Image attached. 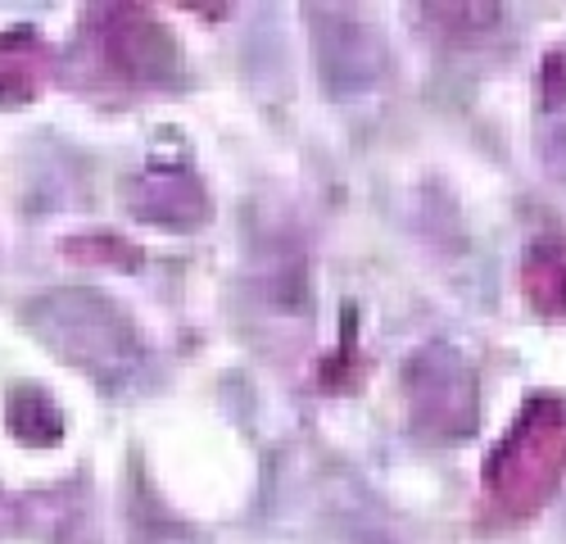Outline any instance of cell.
<instances>
[{"mask_svg": "<svg viewBox=\"0 0 566 544\" xmlns=\"http://www.w3.org/2000/svg\"><path fill=\"white\" fill-rule=\"evenodd\" d=\"M313 55H317L322 86L336 101L371 91L390 64L386 36L363 14H349V10H313Z\"/></svg>", "mask_w": 566, "mask_h": 544, "instance_id": "4", "label": "cell"}, {"mask_svg": "<svg viewBox=\"0 0 566 544\" xmlns=\"http://www.w3.org/2000/svg\"><path fill=\"white\" fill-rule=\"evenodd\" d=\"M136 544H205L191 526H181L172 517H140L136 522Z\"/></svg>", "mask_w": 566, "mask_h": 544, "instance_id": "9", "label": "cell"}, {"mask_svg": "<svg viewBox=\"0 0 566 544\" xmlns=\"http://www.w3.org/2000/svg\"><path fill=\"white\" fill-rule=\"evenodd\" d=\"M403 399L412 431L431 444H453L476 431V373L444 341L421 345L403 363Z\"/></svg>", "mask_w": 566, "mask_h": 544, "instance_id": "3", "label": "cell"}, {"mask_svg": "<svg viewBox=\"0 0 566 544\" xmlns=\"http://www.w3.org/2000/svg\"><path fill=\"white\" fill-rule=\"evenodd\" d=\"M539 159H544L548 177L566 181V123H553V127L539 136Z\"/></svg>", "mask_w": 566, "mask_h": 544, "instance_id": "10", "label": "cell"}, {"mask_svg": "<svg viewBox=\"0 0 566 544\" xmlns=\"http://www.w3.org/2000/svg\"><path fill=\"white\" fill-rule=\"evenodd\" d=\"M6 414H10V431H14L19 444L51 449V444L64 440V414H60V404L45 395L41 386H14Z\"/></svg>", "mask_w": 566, "mask_h": 544, "instance_id": "7", "label": "cell"}, {"mask_svg": "<svg viewBox=\"0 0 566 544\" xmlns=\"http://www.w3.org/2000/svg\"><path fill=\"white\" fill-rule=\"evenodd\" d=\"M544 101L566 105V51H553L544 60Z\"/></svg>", "mask_w": 566, "mask_h": 544, "instance_id": "11", "label": "cell"}, {"mask_svg": "<svg viewBox=\"0 0 566 544\" xmlns=\"http://www.w3.org/2000/svg\"><path fill=\"white\" fill-rule=\"evenodd\" d=\"M526 295L544 313H566V241H539L526 254Z\"/></svg>", "mask_w": 566, "mask_h": 544, "instance_id": "8", "label": "cell"}, {"mask_svg": "<svg viewBox=\"0 0 566 544\" xmlns=\"http://www.w3.org/2000/svg\"><path fill=\"white\" fill-rule=\"evenodd\" d=\"M105 51L136 82H168L181 69L177 41L150 14H136V10L127 19H109L105 23Z\"/></svg>", "mask_w": 566, "mask_h": 544, "instance_id": "6", "label": "cell"}, {"mask_svg": "<svg viewBox=\"0 0 566 544\" xmlns=\"http://www.w3.org/2000/svg\"><path fill=\"white\" fill-rule=\"evenodd\" d=\"M123 205L132 218L172 227V232H191V227H200L209 218L200 177L186 164H159V159L123 181Z\"/></svg>", "mask_w": 566, "mask_h": 544, "instance_id": "5", "label": "cell"}, {"mask_svg": "<svg viewBox=\"0 0 566 544\" xmlns=\"http://www.w3.org/2000/svg\"><path fill=\"white\" fill-rule=\"evenodd\" d=\"M562 477H566V404L535 399L485 463L490 494L512 517H526L548 504V494L562 485Z\"/></svg>", "mask_w": 566, "mask_h": 544, "instance_id": "2", "label": "cell"}, {"mask_svg": "<svg viewBox=\"0 0 566 544\" xmlns=\"http://www.w3.org/2000/svg\"><path fill=\"white\" fill-rule=\"evenodd\" d=\"M10 526H14V504H10L6 494H0V535H6Z\"/></svg>", "mask_w": 566, "mask_h": 544, "instance_id": "12", "label": "cell"}, {"mask_svg": "<svg viewBox=\"0 0 566 544\" xmlns=\"http://www.w3.org/2000/svg\"><path fill=\"white\" fill-rule=\"evenodd\" d=\"M23 323L60 363H69V368L86 373L96 386L109 390L136 381L140 358H146L132 317L109 295L91 286L41 291L36 300H28Z\"/></svg>", "mask_w": 566, "mask_h": 544, "instance_id": "1", "label": "cell"}]
</instances>
